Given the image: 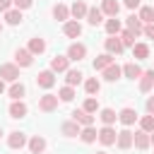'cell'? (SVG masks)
<instances>
[{
  "instance_id": "obj_39",
  "label": "cell",
  "mask_w": 154,
  "mask_h": 154,
  "mask_svg": "<svg viewBox=\"0 0 154 154\" xmlns=\"http://www.w3.org/2000/svg\"><path fill=\"white\" fill-rule=\"evenodd\" d=\"M58 99H60V101H72V99H75V89L65 84V87L58 91Z\"/></svg>"
},
{
  "instance_id": "obj_5",
  "label": "cell",
  "mask_w": 154,
  "mask_h": 154,
  "mask_svg": "<svg viewBox=\"0 0 154 154\" xmlns=\"http://www.w3.org/2000/svg\"><path fill=\"white\" fill-rule=\"evenodd\" d=\"M31 51L29 48H17L14 51V65H19V67H29L31 65Z\"/></svg>"
},
{
  "instance_id": "obj_14",
  "label": "cell",
  "mask_w": 154,
  "mask_h": 154,
  "mask_svg": "<svg viewBox=\"0 0 154 154\" xmlns=\"http://www.w3.org/2000/svg\"><path fill=\"white\" fill-rule=\"evenodd\" d=\"M132 135H135V132H130L128 128H125V130H120V132H118L116 144H118L120 149H130V147H132Z\"/></svg>"
},
{
  "instance_id": "obj_17",
  "label": "cell",
  "mask_w": 154,
  "mask_h": 154,
  "mask_svg": "<svg viewBox=\"0 0 154 154\" xmlns=\"http://www.w3.org/2000/svg\"><path fill=\"white\" fill-rule=\"evenodd\" d=\"M108 65H113V55L111 53H101V55H96V60H94V70H106Z\"/></svg>"
},
{
  "instance_id": "obj_4",
  "label": "cell",
  "mask_w": 154,
  "mask_h": 154,
  "mask_svg": "<svg viewBox=\"0 0 154 154\" xmlns=\"http://www.w3.org/2000/svg\"><path fill=\"white\" fill-rule=\"evenodd\" d=\"M103 48H106V53H111V55H120V53H123L120 36H108V38L103 41Z\"/></svg>"
},
{
  "instance_id": "obj_30",
  "label": "cell",
  "mask_w": 154,
  "mask_h": 154,
  "mask_svg": "<svg viewBox=\"0 0 154 154\" xmlns=\"http://www.w3.org/2000/svg\"><path fill=\"white\" fill-rule=\"evenodd\" d=\"M79 137H82V142H87V144H91L94 140H99V130H94V128L89 125V128H84V130L79 132Z\"/></svg>"
},
{
  "instance_id": "obj_49",
  "label": "cell",
  "mask_w": 154,
  "mask_h": 154,
  "mask_svg": "<svg viewBox=\"0 0 154 154\" xmlns=\"http://www.w3.org/2000/svg\"><path fill=\"white\" fill-rule=\"evenodd\" d=\"M0 31H2V24H0Z\"/></svg>"
},
{
  "instance_id": "obj_23",
  "label": "cell",
  "mask_w": 154,
  "mask_h": 154,
  "mask_svg": "<svg viewBox=\"0 0 154 154\" xmlns=\"http://www.w3.org/2000/svg\"><path fill=\"white\" fill-rule=\"evenodd\" d=\"M87 12H89V7H87L82 0H77V2L70 7V14H72L75 19H82V17H87Z\"/></svg>"
},
{
  "instance_id": "obj_33",
  "label": "cell",
  "mask_w": 154,
  "mask_h": 154,
  "mask_svg": "<svg viewBox=\"0 0 154 154\" xmlns=\"http://www.w3.org/2000/svg\"><path fill=\"white\" fill-rule=\"evenodd\" d=\"M132 55H135L137 60L147 58V55H149V46H147V43H135V46H132Z\"/></svg>"
},
{
  "instance_id": "obj_37",
  "label": "cell",
  "mask_w": 154,
  "mask_h": 154,
  "mask_svg": "<svg viewBox=\"0 0 154 154\" xmlns=\"http://www.w3.org/2000/svg\"><path fill=\"white\" fill-rule=\"evenodd\" d=\"M140 130H144V132H154V116H144V118H140Z\"/></svg>"
},
{
  "instance_id": "obj_24",
  "label": "cell",
  "mask_w": 154,
  "mask_h": 154,
  "mask_svg": "<svg viewBox=\"0 0 154 154\" xmlns=\"http://www.w3.org/2000/svg\"><path fill=\"white\" fill-rule=\"evenodd\" d=\"M53 17H55L58 22H67V17H70V7L63 5V2H58V5L53 7Z\"/></svg>"
},
{
  "instance_id": "obj_42",
  "label": "cell",
  "mask_w": 154,
  "mask_h": 154,
  "mask_svg": "<svg viewBox=\"0 0 154 154\" xmlns=\"http://www.w3.org/2000/svg\"><path fill=\"white\" fill-rule=\"evenodd\" d=\"M140 5H142V0H125V7L128 10H137Z\"/></svg>"
},
{
  "instance_id": "obj_7",
  "label": "cell",
  "mask_w": 154,
  "mask_h": 154,
  "mask_svg": "<svg viewBox=\"0 0 154 154\" xmlns=\"http://www.w3.org/2000/svg\"><path fill=\"white\" fill-rule=\"evenodd\" d=\"M7 144H10V149H22L26 144V135L19 132V130H14V132L7 135Z\"/></svg>"
},
{
  "instance_id": "obj_11",
  "label": "cell",
  "mask_w": 154,
  "mask_h": 154,
  "mask_svg": "<svg viewBox=\"0 0 154 154\" xmlns=\"http://www.w3.org/2000/svg\"><path fill=\"white\" fill-rule=\"evenodd\" d=\"M87 55V46L84 43H72L70 48H67V58L70 60H82Z\"/></svg>"
},
{
  "instance_id": "obj_40",
  "label": "cell",
  "mask_w": 154,
  "mask_h": 154,
  "mask_svg": "<svg viewBox=\"0 0 154 154\" xmlns=\"http://www.w3.org/2000/svg\"><path fill=\"white\" fill-rule=\"evenodd\" d=\"M82 108H84L87 113H96V111H99V101H96L94 96H89V99L84 101V106H82Z\"/></svg>"
},
{
  "instance_id": "obj_43",
  "label": "cell",
  "mask_w": 154,
  "mask_h": 154,
  "mask_svg": "<svg viewBox=\"0 0 154 154\" xmlns=\"http://www.w3.org/2000/svg\"><path fill=\"white\" fill-rule=\"evenodd\" d=\"M142 34H144V36H149V38H154V22H152V24H147Z\"/></svg>"
},
{
  "instance_id": "obj_46",
  "label": "cell",
  "mask_w": 154,
  "mask_h": 154,
  "mask_svg": "<svg viewBox=\"0 0 154 154\" xmlns=\"http://www.w3.org/2000/svg\"><path fill=\"white\" fill-rule=\"evenodd\" d=\"M2 91H5V82L0 79V94H2Z\"/></svg>"
},
{
  "instance_id": "obj_26",
  "label": "cell",
  "mask_w": 154,
  "mask_h": 154,
  "mask_svg": "<svg viewBox=\"0 0 154 154\" xmlns=\"http://www.w3.org/2000/svg\"><path fill=\"white\" fill-rule=\"evenodd\" d=\"M29 149H31V154H41V152L46 149V140L38 137V135H34V137L29 140Z\"/></svg>"
},
{
  "instance_id": "obj_32",
  "label": "cell",
  "mask_w": 154,
  "mask_h": 154,
  "mask_svg": "<svg viewBox=\"0 0 154 154\" xmlns=\"http://www.w3.org/2000/svg\"><path fill=\"white\" fill-rule=\"evenodd\" d=\"M82 130H79V125L75 123V120H67V123H63V135H67V137H75V135H79Z\"/></svg>"
},
{
  "instance_id": "obj_16",
  "label": "cell",
  "mask_w": 154,
  "mask_h": 154,
  "mask_svg": "<svg viewBox=\"0 0 154 154\" xmlns=\"http://www.w3.org/2000/svg\"><path fill=\"white\" fill-rule=\"evenodd\" d=\"M125 24H128V29H130V31H132V34H135V36H137V34H142V31H144V26H142V19H140V17H137V14H130V17H128V19H125Z\"/></svg>"
},
{
  "instance_id": "obj_44",
  "label": "cell",
  "mask_w": 154,
  "mask_h": 154,
  "mask_svg": "<svg viewBox=\"0 0 154 154\" xmlns=\"http://www.w3.org/2000/svg\"><path fill=\"white\" fill-rule=\"evenodd\" d=\"M147 113H149V116H154V96H149V99H147Z\"/></svg>"
},
{
  "instance_id": "obj_2",
  "label": "cell",
  "mask_w": 154,
  "mask_h": 154,
  "mask_svg": "<svg viewBox=\"0 0 154 154\" xmlns=\"http://www.w3.org/2000/svg\"><path fill=\"white\" fill-rule=\"evenodd\" d=\"M116 140H118V132H116L111 125H103V128L99 130V142H101L103 147H111V144H116Z\"/></svg>"
},
{
  "instance_id": "obj_48",
  "label": "cell",
  "mask_w": 154,
  "mask_h": 154,
  "mask_svg": "<svg viewBox=\"0 0 154 154\" xmlns=\"http://www.w3.org/2000/svg\"><path fill=\"white\" fill-rule=\"evenodd\" d=\"M96 154H106V152H96Z\"/></svg>"
},
{
  "instance_id": "obj_29",
  "label": "cell",
  "mask_w": 154,
  "mask_h": 154,
  "mask_svg": "<svg viewBox=\"0 0 154 154\" xmlns=\"http://www.w3.org/2000/svg\"><path fill=\"white\" fill-rule=\"evenodd\" d=\"M99 118H101V123H103V125H113V123L118 120V116H116V111H113V108H103V111L99 113Z\"/></svg>"
},
{
  "instance_id": "obj_1",
  "label": "cell",
  "mask_w": 154,
  "mask_h": 154,
  "mask_svg": "<svg viewBox=\"0 0 154 154\" xmlns=\"http://www.w3.org/2000/svg\"><path fill=\"white\" fill-rule=\"evenodd\" d=\"M0 79L2 82H17L19 79V65H12V63L0 65Z\"/></svg>"
},
{
  "instance_id": "obj_36",
  "label": "cell",
  "mask_w": 154,
  "mask_h": 154,
  "mask_svg": "<svg viewBox=\"0 0 154 154\" xmlns=\"http://www.w3.org/2000/svg\"><path fill=\"white\" fill-rule=\"evenodd\" d=\"M84 89H87V94H99V89H101V82H99L96 77H89V79L84 82Z\"/></svg>"
},
{
  "instance_id": "obj_18",
  "label": "cell",
  "mask_w": 154,
  "mask_h": 154,
  "mask_svg": "<svg viewBox=\"0 0 154 154\" xmlns=\"http://www.w3.org/2000/svg\"><path fill=\"white\" fill-rule=\"evenodd\" d=\"M123 75L130 77V79H137V77H142V67L137 63H125L123 65Z\"/></svg>"
},
{
  "instance_id": "obj_50",
  "label": "cell",
  "mask_w": 154,
  "mask_h": 154,
  "mask_svg": "<svg viewBox=\"0 0 154 154\" xmlns=\"http://www.w3.org/2000/svg\"><path fill=\"white\" fill-rule=\"evenodd\" d=\"M0 135H2V128H0Z\"/></svg>"
},
{
  "instance_id": "obj_27",
  "label": "cell",
  "mask_w": 154,
  "mask_h": 154,
  "mask_svg": "<svg viewBox=\"0 0 154 154\" xmlns=\"http://www.w3.org/2000/svg\"><path fill=\"white\" fill-rule=\"evenodd\" d=\"M87 22H89L91 26H99V24L103 22V12H101V10H96V7H91V10L87 12Z\"/></svg>"
},
{
  "instance_id": "obj_47",
  "label": "cell",
  "mask_w": 154,
  "mask_h": 154,
  "mask_svg": "<svg viewBox=\"0 0 154 154\" xmlns=\"http://www.w3.org/2000/svg\"><path fill=\"white\" fill-rule=\"evenodd\" d=\"M149 140H152V144H154V132H152V135H149Z\"/></svg>"
},
{
  "instance_id": "obj_6",
  "label": "cell",
  "mask_w": 154,
  "mask_h": 154,
  "mask_svg": "<svg viewBox=\"0 0 154 154\" xmlns=\"http://www.w3.org/2000/svg\"><path fill=\"white\" fill-rule=\"evenodd\" d=\"M72 120H75L77 125H84V128H89V125L94 123V116H91V113H87L84 108H77V111H72Z\"/></svg>"
},
{
  "instance_id": "obj_13",
  "label": "cell",
  "mask_w": 154,
  "mask_h": 154,
  "mask_svg": "<svg viewBox=\"0 0 154 154\" xmlns=\"http://www.w3.org/2000/svg\"><path fill=\"white\" fill-rule=\"evenodd\" d=\"M118 120H120L125 128H130V125L137 120V111H135V108H123V111L118 113Z\"/></svg>"
},
{
  "instance_id": "obj_25",
  "label": "cell",
  "mask_w": 154,
  "mask_h": 154,
  "mask_svg": "<svg viewBox=\"0 0 154 154\" xmlns=\"http://www.w3.org/2000/svg\"><path fill=\"white\" fill-rule=\"evenodd\" d=\"M120 75H123V67H118L116 63H113V65H108V67L103 70V79H108V82H116Z\"/></svg>"
},
{
  "instance_id": "obj_20",
  "label": "cell",
  "mask_w": 154,
  "mask_h": 154,
  "mask_svg": "<svg viewBox=\"0 0 154 154\" xmlns=\"http://www.w3.org/2000/svg\"><path fill=\"white\" fill-rule=\"evenodd\" d=\"M106 31H108V36H118V34L123 31V24H120V19H118V17H111V19H106Z\"/></svg>"
},
{
  "instance_id": "obj_9",
  "label": "cell",
  "mask_w": 154,
  "mask_h": 154,
  "mask_svg": "<svg viewBox=\"0 0 154 154\" xmlns=\"http://www.w3.org/2000/svg\"><path fill=\"white\" fill-rule=\"evenodd\" d=\"M63 31H65V36L77 38V36L82 34V24H79L77 19H67V22H65V26H63Z\"/></svg>"
},
{
  "instance_id": "obj_38",
  "label": "cell",
  "mask_w": 154,
  "mask_h": 154,
  "mask_svg": "<svg viewBox=\"0 0 154 154\" xmlns=\"http://www.w3.org/2000/svg\"><path fill=\"white\" fill-rule=\"evenodd\" d=\"M120 43H123V48H125V46H130V48H132V46H135V34H132L130 29L120 31Z\"/></svg>"
},
{
  "instance_id": "obj_22",
  "label": "cell",
  "mask_w": 154,
  "mask_h": 154,
  "mask_svg": "<svg viewBox=\"0 0 154 154\" xmlns=\"http://www.w3.org/2000/svg\"><path fill=\"white\" fill-rule=\"evenodd\" d=\"M101 12H103V14H108V17H118V12H120V5H118L116 0H103V5H101Z\"/></svg>"
},
{
  "instance_id": "obj_21",
  "label": "cell",
  "mask_w": 154,
  "mask_h": 154,
  "mask_svg": "<svg viewBox=\"0 0 154 154\" xmlns=\"http://www.w3.org/2000/svg\"><path fill=\"white\" fill-rule=\"evenodd\" d=\"M29 51H31V55H41V53L46 51V41H43L41 36H34V38L29 41Z\"/></svg>"
},
{
  "instance_id": "obj_19",
  "label": "cell",
  "mask_w": 154,
  "mask_h": 154,
  "mask_svg": "<svg viewBox=\"0 0 154 154\" xmlns=\"http://www.w3.org/2000/svg\"><path fill=\"white\" fill-rule=\"evenodd\" d=\"M26 116V103L24 101H12L10 103V118H24Z\"/></svg>"
},
{
  "instance_id": "obj_34",
  "label": "cell",
  "mask_w": 154,
  "mask_h": 154,
  "mask_svg": "<svg viewBox=\"0 0 154 154\" xmlns=\"http://www.w3.org/2000/svg\"><path fill=\"white\" fill-rule=\"evenodd\" d=\"M142 22H147V24H152L154 22V7H149V5H144V7H140V14H137Z\"/></svg>"
},
{
  "instance_id": "obj_10",
  "label": "cell",
  "mask_w": 154,
  "mask_h": 154,
  "mask_svg": "<svg viewBox=\"0 0 154 154\" xmlns=\"http://www.w3.org/2000/svg\"><path fill=\"white\" fill-rule=\"evenodd\" d=\"M132 144H135L137 149H147V147L152 144V140H149V132H144V130H137V132L132 135Z\"/></svg>"
},
{
  "instance_id": "obj_31",
  "label": "cell",
  "mask_w": 154,
  "mask_h": 154,
  "mask_svg": "<svg viewBox=\"0 0 154 154\" xmlns=\"http://www.w3.org/2000/svg\"><path fill=\"white\" fill-rule=\"evenodd\" d=\"M5 22L12 24V26H17V24L22 22V10H7V12H5Z\"/></svg>"
},
{
  "instance_id": "obj_3",
  "label": "cell",
  "mask_w": 154,
  "mask_h": 154,
  "mask_svg": "<svg viewBox=\"0 0 154 154\" xmlns=\"http://www.w3.org/2000/svg\"><path fill=\"white\" fill-rule=\"evenodd\" d=\"M58 101H60V99H58L55 94H43V96L38 99V108L46 111V113H51V111L58 108Z\"/></svg>"
},
{
  "instance_id": "obj_8",
  "label": "cell",
  "mask_w": 154,
  "mask_h": 154,
  "mask_svg": "<svg viewBox=\"0 0 154 154\" xmlns=\"http://www.w3.org/2000/svg\"><path fill=\"white\" fill-rule=\"evenodd\" d=\"M36 84H38V87H43V89H51V87L55 84V75H53V70H43V72H38Z\"/></svg>"
},
{
  "instance_id": "obj_12",
  "label": "cell",
  "mask_w": 154,
  "mask_h": 154,
  "mask_svg": "<svg viewBox=\"0 0 154 154\" xmlns=\"http://www.w3.org/2000/svg\"><path fill=\"white\" fill-rule=\"evenodd\" d=\"M67 65H70V58L67 55H55L51 60V70L53 72H67Z\"/></svg>"
},
{
  "instance_id": "obj_35",
  "label": "cell",
  "mask_w": 154,
  "mask_h": 154,
  "mask_svg": "<svg viewBox=\"0 0 154 154\" xmlns=\"http://www.w3.org/2000/svg\"><path fill=\"white\" fill-rule=\"evenodd\" d=\"M82 77H84V75H82L79 70H67V77H65V79H67V87L79 84V82H82Z\"/></svg>"
},
{
  "instance_id": "obj_15",
  "label": "cell",
  "mask_w": 154,
  "mask_h": 154,
  "mask_svg": "<svg viewBox=\"0 0 154 154\" xmlns=\"http://www.w3.org/2000/svg\"><path fill=\"white\" fill-rule=\"evenodd\" d=\"M152 87H154V70H147V72H142V77H140V91L147 94Z\"/></svg>"
},
{
  "instance_id": "obj_41",
  "label": "cell",
  "mask_w": 154,
  "mask_h": 154,
  "mask_svg": "<svg viewBox=\"0 0 154 154\" xmlns=\"http://www.w3.org/2000/svg\"><path fill=\"white\" fill-rule=\"evenodd\" d=\"M12 5H14V10H26V7H31V0H12Z\"/></svg>"
},
{
  "instance_id": "obj_45",
  "label": "cell",
  "mask_w": 154,
  "mask_h": 154,
  "mask_svg": "<svg viewBox=\"0 0 154 154\" xmlns=\"http://www.w3.org/2000/svg\"><path fill=\"white\" fill-rule=\"evenodd\" d=\"M10 5H12V0H0V12H7Z\"/></svg>"
},
{
  "instance_id": "obj_28",
  "label": "cell",
  "mask_w": 154,
  "mask_h": 154,
  "mask_svg": "<svg viewBox=\"0 0 154 154\" xmlns=\"http://www.w3.org/2000/svg\"><path fill=\"white\" fill-rule=\"evenodd\" d=\"M26 94V89H24V84L22 82H12V87H10V96L14 99V101H22V96Z\"/></svg>"
}]
</instances>
